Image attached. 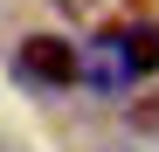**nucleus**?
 <instances>
[{
	"instance_id": "f257e3e1",
	"label": "nucleus",
	"mask_w": 159,
	"mask_h": 152,
	"mask_svg": "<svg viewBox=\"0 0 159 152\" xmlns=\"http://www.w3.org/2000/svg\"><path fill=\"white\" fill-rule=\"evenodd\" d=\"M14 76L21 83H42V90H69L83 76V48L62 42V35H28L14 48Z\"/></svg>"
},
{
	"instance_id": "f03ea898",
	"label": "nucleus",
	"mask_w": 159,
	"mask_h": 152,
	"mask_svg": "<svg viewBox=\"0 0 159 152\" xmlns=\"http://www.w3.org/2000/svg\"><path fill=\"white\" fill-rule=\"evenodd\" d=\"M111 56L125 62V76H152L159 69V21H131L111 35Z\"/></svg>"
},
{
	"instance_id": "7ed1b4c3",
	"label": "nucleus",
	"mask_w": 159,
	"mask_h": 152,
	"mask_svg": "<svg viewBox=\"0 0 159 152\" xmlns=\"http://www.w3.org/2000/svg\"><path fill=\"white\" fill-rule=\"evenodd\" d=\"M131 124H139V132H159V104H139V111H131Z\"/></svg>"
}]
</instances>
